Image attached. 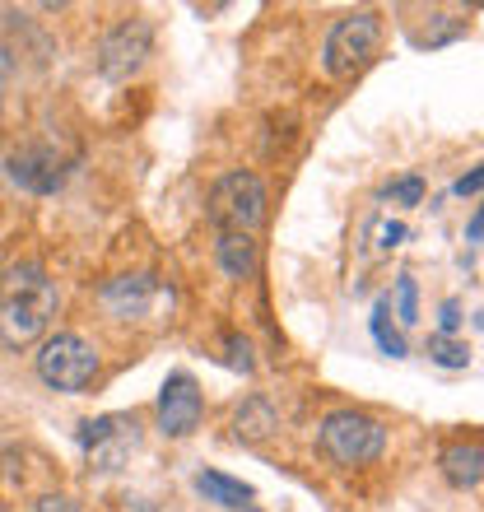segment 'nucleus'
I'll use <instances>...</instances> for the list:
<instances>
[{"mask_svg":"<svg viewBox=\"0 0 484 512\" xmlns=\"http://www.w3.org/2000/svg\"><path fill=\"white\" fill-rule=\"evenodd\" d=\"M5 177H10L19 191H33V196H56L70 177V159H61L52 145H24L5 159Z\"/></svg>","mask_w":484,"mask_h":512,"instance_id":"1a4fd4ad","label":"nucleus"},{"mask_svg":"<svg viewBox=\"0 0 484 512\" xmlns=\"http://www.w3.org/2000/svg\"><path fill=\"white\" fill-rule=\"evenodd\" d=\"M377 42H382V14L377 10H350L340 14L331 33L322 42V70L331 80H345L354 75L359 66H368L377 52Z\"/></svg>","mask_w":484,"mask_h":512,"instance_id":"20e7f679","label":"nucleus"},{"mask_svg":"<svg viewBox=\"0 0 484 512\" xmlns=\"http://www.w3.org/2000/svg\"><path fill=\"white\" fill-rule=\"evenodd\" d=\"M457 196H475V191H484V163L475 168V173H466V177H457Z\"/></svg>","mask_w":484,"mask_h":512,"instance_id":"4be33fe9","label":"nucleus"},{"mask_svg":"<svg viewBox=\"0 0 484 512\" xmlns=\"http://www.w3.org/2000/svg\"><path fill=\"white\" fill-rule=\"evenodd\" d=\"M429 359L438 368H466L471 364V350H466L457 336H443V331H438V336H429Z\"/></svg>","mask_w":484,"mask_h":512,"instance_id":"dca6fc26","label":"nucleus"},{"mask_svg":"<svg viewBox=\"0 0 484 512\" xmlns=\"http://www.w3.org/2000/svg\"><path fill=\"white\" fill-rule=\"evenodd\" d=\"M438 466H443L447 485H457V489L484 485V443H475V438H457V443L443 447Z\"/></svg>","mask_w":484,"mask_h":512,"instance_id":"9b49d317","label":"nucleus"},{"mask_svg":"<svg viewBox=\"0 0 484 512\" xmlns=\"http://www.w3.org/2000/svg\"><path fill=\"white\" fill-rule=\"evenodd\" d=\"M280 429V410L270 405V396H247V401L233 410V438L238 443H261Z\"/></svg>","mask_w":484,"mask_h":512,"instance_id":"ddd939ff","label":"nucleus"},{"mask_svg":"<svg viewBox=\"0 0 484 512\" xmlns=\"http://www.w3.org/2000/svg\"><path fill=\"white\" fill-rule=\"evenodd\" d=\"M396 317H401V326H415L419 322V284L415 275L405 270V275H396Z\"/></svg>","mask_w":484,"mask_h":512,"instance_id":"f3484780","label":"nucleus"},{"mask_svg":"<svg viewBox=\"0 0 484 512\" xmlns=\"http://www.w3.org/2000/svg\"><path fill=\"white\" fill-rule=\"evenodd\" d=\"M75 438L89 452L94 471L108 475V471H121L126 457L140 447V424H135V415H98V419H84Z\"/></svg>","mask_w":484,"mask_h":512,"instance_id":"0eeeda50","label":"nucleus"},{"mask_svg":"<svg viewBox=\"0 0 484 512\" xmlns=\"http://www.w3.org/2000/svg\"><path fill=\"white\" fill-rule=\"evenodd\" d=\"M382 201H391V205H419L424 201V177H396L387 191H382Z\"/></svg>","mask_w":484,"mask_h":512,"instance_id":"a211bd4d","label":"nucleus"},{"mask_svg":"<svg viewBox=\"0 0 484 512\" xmlns=\"http://www.w3.org/2000/svg\"><path fill=\"white\" fill-rule=\"evenodd\" d=\"M466 243H484V205L471 215V224H466Z\"/></svg>","mask_w":484,"mask_h":512,"instance_id":"b1692460","label":"nucleus"},{"mask_svg":"<svg viewBox=\"0 0 484 512\" xmlns=\"http://www.w3.org/2000/svg\"><path fill=\"white\" fill-rule=\"evenodd\" d=\"M61 294L42 261H10L0 275V345L5 350H28L47 336Z\"/></svg>","mask_w":484,"mask_h":512,"instance_id":"f257e3e1","label":"nucleus"},{"mask_svg":"<svg viewBox=\"0 0 484 512\" xmlns=\"http://www.w3.org/2000/svg\"><path fill=\"white\" fill-rule=\"evenodd\" d=\"M224 350H229V364H233V368H242V373H252V368H256L252 345H247L242 336H229V340H224Z\"/></svg>","mask_w":484,"mask_h":512,"instance_id":"6ab92c4d","label":"nucleus"},{"mask_svg":"<svg viewBox=\"0 0 484 512\" xmlns=\"http://www.w3.org/2000/svg\"><path fill=\"white\" fill-rule=\"evenodd\" d=\"M154 415H159V433L163 438H187V433L201 429V415H205V401H201V387L191 373H168L159 387V405H154Z\"/></svg>","mask_w":484,"mask_h":512,"instance_id":"6e6552de","label":"nucleus"},{"mask_svg":"<svg viewBox=\"0 0 484 512\" xmlns=\"http://www.w3.org/2000/svg\"><path fill=\"white\" fill-rule=\"evenodd\" d=\"M10 75H14V56L0 47V98H5V84H10Z\"/></svg>","mask_w":484,"mask_h":512,"instance_id":"393cba45","label":"nucleus"},{"mask_svg":"<svg viewBox=\"0 0 484 512\" xmlns=\"http://www.w3.org/2000/svg\"><path fill=\"white\" fill-rule=\"evenodd\" d=\"M98 373V350L75 331H61V336H47L38 350V378L47 382L61 396H80Z\"/></svg>","mask_w":484,"mask_h":512,"instance_id":"39448f33","label":"nucleus"},{"mask_svg":"<svg viewBox=\"0 0 484 512\" xmlns=\"http://www.w3.org/2000/svg\"><path fill=\"white\" fill-rule=\"evenodd\" d=\"M196 489L205 494V503H219V508H252L256 503V489L224 471H201L196 475Z\"/></svg>","mask_w":484,"mask_h":512,"instance_id":"4468645a","label":"nucleus"},{"mask_svg":"<svg viewBox=\"0 0 484 512\" xmlns=\"http://www.w3.org/2000/svg\"><path fill=\"white\" fill-rule=\"evenodd\" d=\"M159 298H163L159 275H112V280L98 289L103 312L117 317V322H140V317H149Z\"/></svg>","mask_w":484,"mask_h":512,"instance_id":"9d476101","label":"nucleus"},{"mask_svg":"<svg viewBox=\"0 0 484 512\" xmlns=\"http://www.w3.org/2000/svg\"><path fill=\"white\" fill-rule=\"evenodd\" d=\"M405 243V224H396V219H391V224H377V247H382V252H391V247H401Z\"/></svg>","mask_w":484,"mask_h":512,"instance_id":"aec40b11","label":"nucleus"},{"mask_svg":"<svg viewBox=\"0 0 484 512\" xmlns=\"http://www.w3.org/2000/svg\"><path fill=\"white\" fill-rule=\"evenodd\" d=\"M149 52H154V28H149V19L131 14V19H117V24L103 33L94 66H98V75H103V80L121 84V80H131L135 70L145 66Z\"/></svg>","mask_w":484,"mask_h":512,"instance_id":"423d86ee","label":"nucleus"},{"mask_svg":"<svg viewBox=\"0 0 484 512\" xmlns=\"http://www.w3.org/2000/svg\"><path fill=\"white\" fill-rule=\"evenodd\" d=\"M215 261L229 280H252L256 261H261V243L252 233H215Z\"/></svg>","mask_w":484,"mask_h":512,"instance_id":"f8f14e48","label":"nucleus"},{"mask_svg":"<svg viewBox=\"0 0 484 512\" xmlns=\"http://www.w3.org/2000/svg\"><path fill=\"white\" fill-rule=\"evenodd\" d=\"M38 512H80V503L70 499V494H42Z\"/></svg>","mask_w":484,"mask_h":512,"instance_id":"412c9836","label":"nucleus"},{"mask_svg":"<svg viewBox=\"0 0 484 512\" xmlns=\"http://www.w3.org/2000/svg\"><path fill=\"white\" fill-rule=\"evenodd\" d=\"M457 331H461V303L447 298L443 303V336H457Z\"/></svg>","mask_w":484,"mask_h":512,"instance_id":"5701e85b","label":"nucleus"},{"mask_svg":"<svg viewBox=\"0 0 484 512\" xmlns=\"http://www.w3.org/2000/svg\"><path fill=\"white\" fill-rule=\"evenodd\" d=\"M368 331H373L377 350H382V354H391V359H405V354H410V345H405V336H401V326L391 322V298H377V303H373V317H368Z\"/></svg>","mask_w":484,"mask_h":512,"instance_id":"2eb2a0df","label":"nucleus"},{"mask_svg":"<svg viewBox=\"0 0 484 512\" xmlns=\"http://www.w3.org/2000/svg\"><path fill=\"white\" fill-rule=\"evenodd\" d=\"M317 447H322L326 461L354 471V466H373L387 452V429L363 410H331L317 429Z\"/></svg>","mask_w":484,"mask_h":512,"instance_id":"7ed1b4c3","label":"nucleus"},{"mask_svg":"<svg viewBox=\"0 0 484 512\" xmlns=\"http://www.w3.org/2000/svg\"><path fill=\"white\" fill-rule=\"evenodd\" d=\"M205 215L215 224V233H261L270 215V196H266V182L256 173H224L210 187V205H205Z\"/></svg>","mask_w":484,"mask_h":512,"instance_id":"f03ea898","label":"nucleus"}]
</instances>
